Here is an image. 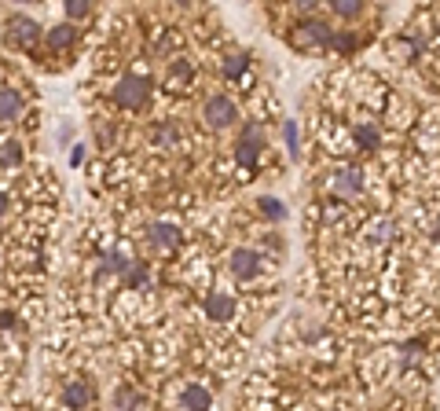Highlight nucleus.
I'll list each match as a JSON object with an SVG mask.
<instances>
[{
    "instance_id": "15",
    "label": "nucleus",
    "mask_w": 440,
    "mask_h": 411,
    "mask_svg": "<svg viewBox=\"0 0 440 411\" xmlns=\"http://www.w3.org/2000/svg\"><path fill=\"white\" fill-rule=\"evenodd\" d=\"M67 15H70V19L88 15V4H81V0H70V4H67Z\"/></svg>"
},
{
    "instance_id": "18",
    "label": "nucleus",
    "mask_w": 440,
    "mask_h": 411,
    "mask_svg": "<svg viewBox=\"0 0 440 411\" xmlns=\"http://www.w3.org/2000/svg\"><path fill=\"white\" fill-rule=\"evenodd\" d=\"M4 162H19V144H8L4 147Z\"/></svg>"
},
{
    "instance_id": "13",
    "label": "nucleus",
    "mask_w": 440,
    "mask_h": 411,
    "mask_svg": "<svg viewBox=\"0 0 440 411\" xmlns=\"http://www.w3.org/2000/svg\"><path fill=\"white\" fill-rule=\"evenodd\" d=\"M242 70H246V59H242V56H231V59L224 62V74H228V77H239Z\"/></svg>"
},
{
    "instance_id": "1",
    "label": "nucleus",
    "mask_w": 440,
    "mask_h": 411,
    "mask_svg": "<svg viewBox=\"0 0 440 411\" xmlns=\"http://www.w3.org/2000/svg\"><path fill=\"white\" fill-rule=\"evenodd\" d=\"M114 99H118L121 107H139V103L147 99V81L144 77H121L118 88H114Z\"/></svg>"
},
{
    "instance_id": "6",
    "label": "nucleus",
    "mask_w": 440,
    "mask_h": 411,
    "mask_svg": "<svg viewBox=\"0 0 440 411\" xmlns=\"http://www.w3.org/2000/svg\"><path fill=\"white\" fill-rule=\"evenodd\" d=\"M231 268H235L239 276H253V272H257V253L235 250V253H231Z\"/></svg>"
},
{
    "instance_id": "14",
    "label": "nucleus",
    "mask_w": 440,
    "mask_h": 411,
    "mask_svg": "<svg viewBox=\"0 0 440 411\" xmlns=\"http://www.w3.org/2000/svg\"><path fill=\"white\" fill-rule=\"evenodd\" d=\"M334 11H338V15H356V11H359V0H338V4H334Z\"/></svg>"
},
{
    "instance_id": "16",
    "label": "nucleus",
    "mask_w": 440,
    "mask_h": 411,
    "mask_svg": "<svg viewBox=\"0 0 440 411\" xmlns=\"http://www.w3.org/2000/svg\"><path fill=\"white\" fill-rule=\"evenodd\" d=\"M282 136H287L290 151H297V125H294V121H287V125H282Z\"/></svg>"
},
{
    "instance_id": "3",
    "label": "nucleus",
    "mask_w": 440,
    "mask_h": 411,
    "mask_svg": "<svg viewBox=\"0 0 440 411\" xmlns=\"http://www.w3.org/2000/svg\"><path fill=\"white\" fill-rule=\"evenodd\" d=\"M8 30H11V33H8V41H11V44H22V48H26V44H33V41H37V33H41V30H37V22L22 19V15H19V19H11Z\"/></svg>"
},
{
    "instance_id": "2",
    "label": "nucleus",
    "mask_w": 440,
    "mask_h": 411,
    "mask_svg": "<svg viewBox=\"0 0 440 411\" xmlns=\"http://www.w3.org/2000/svg\"><path fill=\"white\" fill-rule=\"evenodd\" d=\"M239 118V110H235V103H231L228 96H213L210 103H205V121L217 125V128H224Z\"/></svg>"
},
{
    "instance_id": "11",
    "label": "nucleus",
    "mask_w": 440,
    "mask_h": 411,
    "mask_svg": "<svg viewBox=\"0 0 440 411\" xmlns=\"http://www.w3.org/2000/svg\"><path fill=\"white\" fill-rule=\"evenodd\" d=\"M48 44H51V48H67V44H74V30H70V26H56V30L48 33Z\"/></svg>"
},
{
    "instance_id": "12",
    "label": "nucleus",
    "mask_w": 440,
    "mask_h": 411,
    "mask_svg": "<svg viewBox=\"0 0 440 411\" xmlns=\"http://www.w3.org/2000/svg\"><path fill=\"white\" fill-rule=\"evenodd\" d=\"M261 210H264L268 217H279V221L287 217V206H282V202H276V199H261Z\"/></svg>"
},
{
    "instance_id": "4",
    "label": "nucleus",
    "mask_w": 440,
    "mask_h": 411,
    "mask_svg": "<svg viewBox=\"0 0 440 411\" xmlns=\"http://www.w3.org/2000/svg\"><path fill=\"white\" fill-rule=\"evenodd\" d=\"M62 396H67L70 408H88V404H92V389H88V382H70Z\"/></svg>"
},
{
    "instance_id": "19",
    "label": "nucleus",
    "mask_w": 440,
    "mask_h": 411,
    "mask_svg": "<svg viewBox=\"0 0 440 411\" xmlns=\"http://www.w3.org/2000/svg\"><path fill=\"white\" fill-rule=\"evenodd\" d=\"M4 210H8V199H4V195H0V213H4Z\"/></svg>"
},
{
    "instance_id": "7",
    "label": "nucleus",
    "mask_w": 440,
    "mask_h": 411,
    "mask_svg": "<svg viewBox=\"0 0 440 411\" xmlns=\"http://www.w3.org/2000/svg\"><path fill=\"white\" fill-rule=\"evenodd\" d=\"M184 404H187V411H210V393L202 389V385H191V389L184 393Z\"/></svg>"
},
{
    "instance_id": "8",
    "label": "nucleus",
    "mask_w": 440,
    "mask_h": 411,
    "mask_svg": "<svg viewBox=\"0 0 440 411\" xmlns=\"http://www.w3.org/2000/svg\"><path fill=\"white\" fill-rule=\"evenodd\" d=\"M19 114V96L11 88H0V121H11Z\"/></svg>"
},
{
    "instance_id": "10",
    "label": "nucleus",
    "mask_w": 440,
    "mask_h": 411,
    "mask_svg": "<svg viewBox=\"0 0 440 411\" xmlns=\"http://www.w3.org/2000/svg\"><path fill=\"white\" fill-rule=\"evenodd\" d=\"M151 235H154V242H158V246H173V242L180 239V231H176L173 224H154Z\"/></svg>"
},
{
    "instance_id": "17",
    "label": "nucleus",
    "mask_w": 440,
    "mask_h": 411,
    "mask_svg": "<svg viewBox=\"0 0 440 411\" xmlns=\"http://www.w3.org/2000/svg\"><path fill=\"white\" fill-rule=\"evenodd\" d=\"M359 144L374 147V144H378V133H374V128H359Z\"/></svg>"
},
{
    "instance_id": "5",
    "label": "nucleus",
    "mask_w": 440,
    "mask_h": 411,
    "mask_svg": "<svg viewBox=\"0 0 440 411\" xmlns=\"http://www.w3.org/2000/svg\"><path fill=\"white\" fill-rule=\"evenodd\" d=\"M205 312H210L213 319H228L231 312H235V301H231L228 294H213V298L205 301Z\"/></svg>"
},
{
    "instance_id": "9",
    "label": "nucleus",
    "mask_w": 440,
    "mask_h": 411,
    "mask_svg": "<svg viewBox=\"0 0 440 411\" xmlns=\"http://www.w3.org/2000/svg\"><path fill=\"white\" fill-rule=\"evenodd\" d=\"M334 187L345 191V195H356V191H359V173H356V169L338 173V176H334Z\"/></svg>"
}]
</instances>
